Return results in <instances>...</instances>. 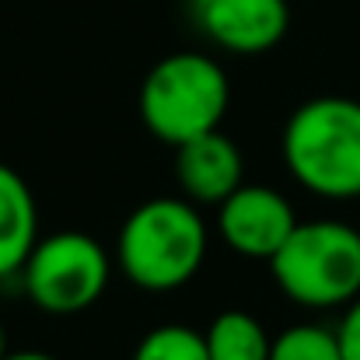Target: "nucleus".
Returning a JSON list of instances; mask_svg holds the SVG:
<instances>
[{
  "label": "nucleus",
  "instance_id": "obj_6",
  "mask_svg": "<svg viewBox=\"0 0 360 360\" xmlns=\"http://www.w3.org/2000/svg\"><path fill=\"white\" fill-rule=\"evenodd\" d=\"M297 217L283 193L259 182H241L238 189L217 207V231L231 252L245 259L269 262L283 241L294 235Z\"/></svg>",
  "mask_w": 360,
  "mask_h": 360
},
{
  "label": "nucleus",
  "instance_id": "obj_2",
  "mask_svg": "<svg viewBox=\"0 0 360 360\" xmlns=\"http://www.w3.org/2000/svg\"><path fill=\"white\" fill-rule=\"evenodd\" d=\"M290 175L322 200L360 196V102L322 95L301 102L283 126Z\"/></svg>",
  "mask_w": 360,
  "mask_h": 360
},
{
  "label": "nucleus",
  "instance_id": "obj_8",
  "mask_svg": "<svg viewBox=\"0 0 360 360\" xmlns=\"http://www.w3.org/2000/svg\"><path fill=\"white\" fill-rule=\"evenodd\" d=\"M175 179L189 203L221 207L245 182V161H241L238 143L221 129L179 143L175 147Z\"/></svg>",
  "mask_w": 360,
  "mask_h": 360
},
{
  "label": "nucleus",
  "instance_id": "obj_9",
  "mask_svg": "<svg viewBox=\"0 0 360 360\" xmlns=\"http://www.w3.org/2000/svg\"><path fill=\"white\" fill-rule=\"evenodd\" d=\"M39 241V203L32 186L0 161V280L18 276Z\"/></svg>",
  "mask_w": 360,
  "mask_h": 360
},
{
  "label": "nucleus",
  "instance_id": "obj_3",
  "mask_svg": "<svg viewBox=\"0 0 360 360\" xmlns=\"http://www.w3.org/2000/svg\"><path fill=\"white\" fill-rule=\"evenodd\" d=\"M228 105V74L207 53H172L158 60L140 84V120L168 147L221 129Z\"/></svg>",
  "mask_w": 360,
  "mask_h": 360
},
{
  "label": "nucleus",
  "instance_id": "obj_16",
  "mask_svg": "<svg viewBox=\"0 0 360 360\" xmlns=\"http://www.w3.org/2000/svg\"><path fill=\"white\" fill-rule=\"evenodd\" d=\"M186 4H193V7H203V4H207V0H186Z\"/></svg>",
  "mask_w": 360,
  "mask_h": 360
},
{
  "label": "nucleus",
  "instance_id": "obj_13",
  "mask_svg": "<svg viewBox=\"0 0 360 360\" xmlns=\"http://www.w3.org/2000/svg\"><path fill=\"white\" fill-rule=\"evenodd\" d=\"M336 336H340L343 360H360V297H354V301L347 304V315H343Z\"/></svg>",
  "mask_w": 360,
  "mask_h": 360
},
{
  "label": "nucleus",
  "instance_id": "obj_7",
  "mask_svg": "<svg viewBox=\"0 0 360 360\" xmlns=\"http://www.w3.org/2000/svg\"><path fill=\"white\" fill-rule=\"evenodd\" d=\"M196 14L210 42L238 56L269 53L290 28L287 0H207Z\"/></svg>",
  "mask_w": 360,
  "mask_h": 360
},
{
  "label": "nucleus",
  "instance_id": "obj_10",
  "mask_svg": "<svg viewBox=\"0 0 360 360\" xmlns=\"http://www.w3.org/2000/svg\"><path fill=\"white\" fill-rule=\"evenodd\" d=\"M203 340L210 360H269V347H273L266 326L241 308L221 311L203 329Z\"/></svg>",
  "mask_w": 360,
  "mask_h": 360
},
{
  "label": "nucleus",
  "instance_id": "obj_15",
  "mask_svg": "<svg viewBox=\"0 0 360 360\" xmlns=\"http://www.w3.org/2000/svg\"><path fill=\"white\" fill-rule=\"evenodd\" d=\"M7 354V333H4V326H0V357Z\"/></svg>",
  "mask_w": 360,
  "mask_h": 360
},
{
  "label": "nucleus",
  "instance_id": "obj_14",
  "mask_svg": "<svg viewBox=\"0 0 360 360\" xmlns=\"http://www.w3.org/2000/svg\"><path fill=\"white\" fill-rule=\"evenodd\" d=\"M0 360H56V357L53 354H42V350H14V354L7 350Z\"/></svg>",
  "mask_w": 360,
  "mask_h": 360
},
{
  "label": "nucleus",
  "instance_id": "obj_11",
  "mask_svg": "<svg viewBox=\"0 0 360 360\" xmlns=\"http://www.w3.org/2000/svg\"><path fill=\"white\" fill-rule=\"evenodd\" d=\"M269 360H343V350H340L336 329L301 322V326L283 329L273 340Z\"/></svg>",
  "mask_w": 360,
  "mask_h": 360
},
{
  "label": "nucleus",
  "instance_id": "obj_12",
  "mask_svg": "<svg viewBox=\"0 0 360 360\" xmlns=\"http://www.w3.org/2000/svg\"><path fill=\"white\" fill-rule=\"evenodd\" d=\"M133 360H210V354H207L203 333H196L182 322H168V326L150 329L136 343Z\"/></svg>",
  "mask_w": 360,
  "mask_h": 360
},
{
  "label": "nucleus",
  "instance_id": "obj_4",
  "mask_svg": "<svg viewBox=\"0 0 360 360\" xmlns=\"http://www.w3.org/2000/svg\"><path fill=\"white\" fill-rule=\"evenodd\" d=\"M269 273L301 308H343L360 297V231L343 221H297Z\"/></svg>",
  "mask_w": 360,
  "mask_h": 360
},
{
  "label": "nucleus",
  "instance_id": "obj_5",
  "mask_svg": "<svg viewBox=\"0 0 360 360\" xmlns=\"http://www.w3.org/2000/svg\"><path fill=\"white\" fill-rule=\"evenodd\" d=\"M112 259L105 245L84 231H56L35 241L21 266L25 294L49 315H81L109 287Z\"/></svg>",
  "mask_w": 360,
  "mask_h": 360
},
{
  "label": "nucleus",
  "instance_id": "obj_1",
  "mask_svg": "<svg viewBox=\"0 0 360 360\" xmlns=\"http://www.w3.org/2000/svg\"><path fill=\"white\" fill-rule=\"evenodd\" d=\"M207 224L186 196H154L120 228L116 262L122 276L150 294L186 287L207 259Z\"/></svg>",
  "mask_w": 360,
  "mask_h": 360
}]
</instances>
